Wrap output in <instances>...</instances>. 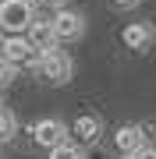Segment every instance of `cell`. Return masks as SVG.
<instances>
[{"label": "cell", "mask_w": 156, "mask_h": 159, "mask_svg": "<svg viewBox=\"0 0 156 159\" xmlns=\"http://www.w3.org/2000/svg\"><path fill=\"white\" fill-rule=\"evenodd\" d=\"M50 29H53V35H57V43H71V39H78L82 32H85V18H82L78 11H60L50 18Z\"/></svg>", "instance_id": "cell-4"}, {"label": "cell", "mask_w": 156, "mask_h": 159, "mask_svg": "<svg viewBox=\"0 0 156 159\" xmlns=\"http://www.w3.org/2000/svg\"><path fill=\"white\" fill-rule=\"evenodd\" d=\"M121 159H135V156H121Z\"/></svg>", "instance_id": "cell-17"}, {"label": "cell", "mask_w": 156, "mask_h": 159, "mask_svg": "<svg viewBox=\"0 0 156 159\" xmlns=\"http://www.w3.org/2000/svg\"><path fill=\"white\" fill-rule=\"evenodd\" d=\"M114 145H117L121 156H135L139 148H145V131H142L139 124H124V127H117Z\"/></svg>", "instance_id": "cell-7"}, {"label": "cell", "mask_w": 156, "mask_h": 159, "mask_svg": "<svg viewBox=\"0 0 156 159\" xmlns=\"http://www.w3.org/2000/svg\"><path fill=\"white\" fill-rule=\"evenodd\" d=\"M0 110H4V99H0Z\"/></svg>", "instance_id": "cell-18"}, {"label": "cell", "mask_w": 156, "mask_h": 159, "mask_svg": "<svg viewBox=\"0 0 156 159\" xmlns=\"http://www.w3.org/2000/svg\"><path fill=\"white\" fill-rule=\"evenodd\" d=\"M32 21H35V11L29 0H0V32L25 35Z\"/></svg>", "instance_id": "cell-2"}, {"label": "cell", "mask_w": 156, "mask_h": 159, "mask_svg": "<svg viewBox=\"0 0 156 159\" xmlns=\"http://www.w3.org/2000/svg\"><path fill=\"white\" fill-rule=\"evenodd\" d=\"M121 35H124V46H128V50H145V46L153 43L149 25H139V21H135V25H124Z\"/></svg>", "instance_id": "cell-9"}, {"label": "cell", "mask_w": 156, "mask_h": 159, "mask_svg": "<svg viewBox=\"0 0 156 159\" xmlns=\"http://www.w3.org/2000/svg\"><path fill=\"white\" fill-rule=\"evenodd\" d=\"M0 57L11 64V67H21V64H29V67H32L39 53L29 46V39H25V35H7L4 46H0Z\"/></svg>", "instance_id": "cell-5"}, {"label": "cell", "mask_w": 156, "mask_h": 159, "mask_svg": "<svg viewBox=\"0 0 156 159\" xmlns=\"http://www.w3.org/2000/svg\"><path fill=\"white\" fill-rule=\"evenodd\" d=\"M14 74H18V67H11V64L0 57V85H11V81H14Z\"/></svg>", "instance_id": "cell-12"}, {"label": "cell", "mask_w": 156, "mask_h": 159, "mask_svg": "<svg viewBox=\"0 0 156 159\" xmlns=\"http://www.w3.org/2000/svg\"><path fill=\"white\" fill-rule=\"evenodd\" d=\"M25 39L35 53H46V50H57V35H53L50 21H43V18H35V21L25 29Z\"/></svg>", "instance_id": "cell-6"}, {"label": "cell", "mask_w": 156, "mask_h": 159, "mask_svg": "<svg viewBox=\"0 0 156 159\" xmlns=\"http://www.w3.org/2000/svg\"><path fill=\"white\" fill-rule=\"evenodd\" d=\"M29 4H32V0H29Z\"/></svg>", "instance_id": "cell-19"}, {"label": "cell", "mask_w": 156, "mask_h": 159, "mask_svg": "<svg viewBox=\"0 0 156 159\" xmlns=\"http://www.w3.org/2000/svg\"><path fill=\"white\" fill-rule=\"evenodd\" d=\"M14 134H18V120H14V113H11V110H0V145L11 142Z\"/></svg>", "instance_id": "cell-10"}, {"label": "cell", "mask_w": 156, "mask_h": 159, "mask_svg": "<svg viewBox=\"0 0 156 159\" xmlns=\"http://www.w3.org/2000/svg\"><path fill=\"white\" fill-rule=\"evenodd\" d=\"M32 138H35V145H43V148H57L68 142V124L57 117H46V120H35L32 124Z\"/></svg>", "instance_id": "cell-3"}, {"label": "cell", "mask_w": 156, "mask_h": 159, "mask_svg": "<svg viewBox=\"0 0 156 159\" xmlns=\"http://www.w3.org/2000/svg\"><path fill=\"white\" fill-rule=\"evenodd\" d=\"M32 71L39 74L43 81H50V85H64V81L71 78V71H75V64H71V57L64 50H46V53L35 57Z\"/></svg>", "instance_id": "cell-1"}, {"label": "cell", "mask_w": 156, "mask_h": 159, "mask_svg": "<svg viewBox=\"0 0 156 159\" xmlns=\"http://www.w3.org/2000/svg\"><path fill=\"white\" fill-rule=\"evenodd\" d=\"M135 159H156V148L145 145V148H139V152H135Z\"/></svg>", "instance_id": "cell-13"}, {"label": "cell", "mask_w": 156, "mask_h": 159, "mask_svg": "<svg viewBox=\"0 0 156 159\" xmlns=\"http://www.w3.org/2000/svg\"><path fill=\"white\" fill-rule=\"evenodd\" d=\"M50 159H85V152H82V145H75V142H64L57 148H50Z\"/></svg>", "instance_id": "cell-11"}, {"label": "cell", "mask_w": 156, "mask_h": 159, "mask_svg": "<svg viewBox=\"0 0 156 159\" xmlns=\"http://www.w3.org/2000/svg\"><path fill=\"white\" fill-rule=\"evenodd\" d=\"M50 4H53V7H64V4H68V0H50Z\"/></svg>", "instance_id": "cell-15"}, {"label": "cell", "mask_w": 156, "mask_h": 159, "mask_svg": "<svg viewBox=\"0 0 156 159\" xmlns=\"http://www.w3.org/2000/svg\"><path fill=\"white\" fill-rule=\"evenodd\" d=\"M0 46H4V32H0Z\"/></svg>", "instance_id": "cell-16"}, {"label": "cell", "mask_w": 156, "mask_h": 159, "mask_svg": "<svg viewBox=\"0 0 156 159\" xmlns=\"http://www.w3.org/2000/svg\"><path fill=\"white\" fill-rule=\"evenodd\" d=\"M114 4H117V7H135L139 0H114Z\"/></svg>", "instance_id": "cell-14"}, {"label": "cell", "mask_w": 156, "mask_h": 159, "mask_svg": "<svg viewBox=\"0 0 156 159\" xmlns=\"http://www.w3.org/2000/svg\"><path fill=\"white\" fill-rule=\"evenodd\" d=\"M71 131L78 134V145H92V142H99V134H103V124H99V117L85 113V117H78L75 124H71Z\"/></svg>", "instance_id": "cell-8"}]
</instances>
